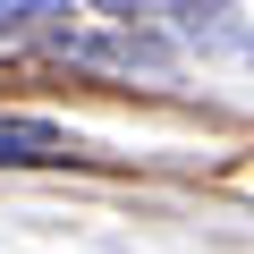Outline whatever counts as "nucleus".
Returning <instances> with one entry per match:
<instances>
[{
    "instance_id": "f257e3e1",
    "label": "nucleus",
    "mask_w": 254,
    "mask_h": 254,
    "mask_svg": "<svg viewBox=\"0 0 254 254\" xmlns=\"http://www.w3.org/2000/svg\"><path fill=\"white\" fill-rule=\"evenodd\" d=\"M51 153H60L51 119H0V161H51Z\"/></svg>"
},
{
    "instance_id": "f03ea898",
    "label": "nucleus",
    "mask_w": 254,
    "mask_h": 254,
    "mask_svg": "<svg viewBox=\"0 0 254 254\" xmlns=\"http://www.w3.org/2000/svg\"><path fill=\"white\" fill-rule=\"evenodd\" d=\"M93 9H110V17H220V0H93Z\"/></svg>"
},
{
    "instance_id": "7ed1b4c3",
    "label": "nucleus",
    "mask_w": 254,
    "mask_h": 254,
    "mask_svg": "<svg viewBox=\"0 0 254 254\" xmlns=\"http://www.w3.org/2000/svg\"><path fill=\"white\" fill-rule=\"evenodd\" d=\"M60 0H0V26H17V17H51Z\"/></svg>"
}]
</instances>
